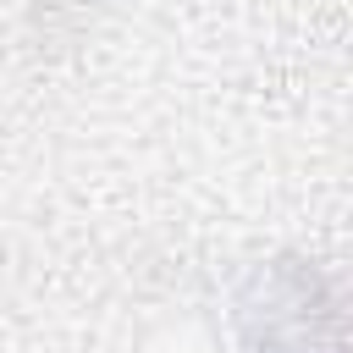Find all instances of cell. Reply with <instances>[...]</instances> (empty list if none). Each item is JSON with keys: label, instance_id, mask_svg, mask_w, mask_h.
Here are the masks:
<instances>
[{"label": "cell", "instance_id": "1", "mask_svg": "<svg viewBox=\"0 0 353 353\" xmlns=\"http://www.w3.org/2000/svg\"><path fill=\"white\" fill-rule=\"evenodd\" d=\"M336 298L309 265L259 270L243 298V353H336Z\"/></svg>", "mask_w": 353, "mask_h": 353}]
</instances>
